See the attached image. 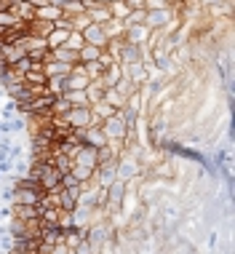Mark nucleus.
Here are the masks:
<instances>
[{"label":"nucleus","mask_w":235,"mask_h":254,"mask_svg":"<svg viewBox=\"0 0 235 254\" xmlns=\"http://www.w3.org/2000/svg\"><path fill=\"white\" fill-rule=\"evenodd\" d=\"M99 128L107 136V142H126V136H128V126H126L120 113H113L110 118L99 121Z\"/></svg>","instance_id":"f257e3e1"},{"label":"nucleus","mask_w":235,"mask_h":254,"mask_svg":"<svg viewBox=\"0 0 235 254\" xmlns=\"http://www.w3.org/2000/svg\"><path fill=\"white\" fill-rule=\"evenodd\" d=\"M67 123H70V128H86L91 126L94 121V113H91V105H75L70 107V113H67Z\"/></svg>","instance_id":"f03ea898"},{"label":"nucleus","mask_w":235,"mask_h":254,"mask_svg":"<svg viewBox=\"0 0 235 254\" xmlns=\"http://www.w3.org/2000/svg\"><path fill=\"white\" fill-rule=\"evenodd\" d=\"M166 24H171V8H144V27L147 30H163Z\"/></svg>","instance_id":"7ed1b4c3"},{"label":"nucleus","mask_w":235,"mask_h":254,"mask_svg":"<svg viewBox=\"0 0 235 254\" xmlns=\"http://www.w3.org/2000/svg\"><path fill=\"white\" fill-rule=\"evenodd\" d=\"M115 171H118V180H123V182H131L136 174H139V163H136V158H118L115 161Z\"/></svg>","instance_id":"20e7f679"},{"label":"nucleus","mask_w":235,"mask_h":254,"mask_svg":"<svg viewBox=\"0 0 235 254\" xmlns=\"http://www.w3.org/2000/svg\"><path fill=\"white\" fill-rule=\"evenodd\" d=\"M80 32H83V38H86V43L99 46V49H105V46H107V32H105V27H102V24L88 22Z\"/></svg>","instance_id":"39448f33"},{"label":"nucleus","mask_w":235,"mask_h":254,"mask_svg":"<svg viewBox=\"0 0 235 254\" xmlns=\"http://www.w3.org/2000/svg\"><path fill=\"white\" fill-rule=\"evenodd\" d=\"M72 163H80V166H88V169H96V147H91V145H80L75 147V153H72Z\"/></svg>","instance_id":"423d86ee"},{"label":"nucleus","mask_w":235,"mask_h":254,"mask_svg":"<svg viewBox=\"0 0 235 254\" xmlns=\"http://www.w3.org/2000/svg\"><path fill=\"white\" fill-rule=\"evenodd\" d=\"M126 185H128V182H123V180L110 182L107 188H105V193H107V195H105V201H107V203H113L115 209H118V206L123 203V198H126Z\"/></svg>","instance_id":"0eeeda50"},{"label":"nucleus","mask_w":235,"mask_h":254,"mask_svg":"<svg viewBox=\"0 0 235 254\" xmlns=\"http://www.w3.org/2000/svg\"><path fill=\"white\" fill-rule=\"evenodd\" d=\"M46 193L43 190H35V188H24V185H19L16 190V203H27V206H40V198Z\"/></svg>","instance_id":"6e6552de"},{"label":"nucleus","mask_w":235,"mask_h":254,"mask_svg":"<svg viewBox=\"0 0 235 254\" xmlns=\"http://www.w3.org/2000/svg\"><path fill=\"white\" fill-rule=\"evenodd\" d=\"M150 32L153 30H147L144 24H131L123 30V35H126L128 43H136V46H144V40H150Z\"/></svg>","instance_id":"1a4fd4ad"},{"label":"nucleus","mask_w":235,"mask_h":254,"mask_svg":"<svg viewBox=\"0 0 235 254\" xmlns=\"http://www.w3.org/2000/svg\"><path fill=\"white\" fill-rule=\"evenodd\" d=\"M120 78H123V64H120V62H113V64H107L105 70H102V78L99 80L105 83V88H113Z\"/></svg>","instance_id":"9d476101"},{"label":"nucleus","mask_w":235,"mask_h":254,"mask_svg":"<svg viewBox=\"0 0 235 254\" xmlns=\"http://www.w3.org/2000/svg\"><path fill=\"white\" fill-rule=\"evenodd\" d=\"M123 75H126L134 86H139V83H144V78H147V70H144L142 62H131V64H123Z\"/></svg>","instance_id":"9b49d317"},{"label":"nucleus","mask_w":235,"mask_h":254,"mask_svg":"<svg viewBox=\"0 0 235 254\" xmlns=\"http://www.w3.org/2000/svg\"><path fill=\"white\" fill-rule=\"evenodd\" d=\"M110 236H113V228H110V225H105V222H94V225H91V230H88V238H91V244H94V246L105 244Z\"/></svg>","instance_id":"f8f14e48"},{"label":"nucleus","mask_w":235,"mask_h":254,"mask_svg":"<svg viewBox=\"0 0 235 254\" xmlns=\"http://www.w3.org/2000/svg\"><path fill=\"white\" fill-rule=\"evenodd\" d=\"M48 57H51V59H59V62H64V64H78V62H80L78 51L67 49V46H59V49H51V51H48Z\"/></svg>","instance_id":"ddd939ff"},{"label":"nucleus","mask_w":235,"mask_h":254,"mask_svg":"<svg viewBox=\"0 0 235 254\" xmlns=\"http://www.w3.org/2000/svg\"><path fill=\"white\" fill-rule=\"evenodd\" d=\"M86 13H88V19H91L94 24H105V22H110V19H113L110 5H99V3H94L91 8H86Z\"/></svg>","instance_id":"4468645a"},{"label":"nucleus","mask_w":235,"mask_h":254,"mask_svg":"<svg viewBox=\"0 0 235 254\" xmlns=\"http://www.w3.org/2000/svg\"><path fill=\"white\" fill-rule=\"evenodd\" d=\"M67 35H70V27H54V30L48 32V38H46L48 49H59V46H64Z\"/></svg>","instance_id":"2eb2a0df"},{"label":"nucleus","mask_w":235,"mask_h":254,"mask_svg":"<svg viewBox=\"0 0 235 254\" xmlns=\"http://www.w3.org/2000/svg\"><path fill=\"white\" fill-rule=\"evenodd\" d=\"M91 113H94V121L99 123V121H105V118H110L113 113H118V110L110 105L107 99H99V102H91Z\"/></svg>","instance_id":"dca6fc26"},{"label":"nucleus","mask_w":235,"mask_h":254,"mask_svg":"<svg viewBox=\"0 0 235 254\" xmlns=\"http://www.w3.org/2000/svg\"><path fill=\"white\" fill-rule=\"evenodd\" d=\"M35 16H38V19H46V22H57V19H59V16H64V13H61L59 5L43 3V5H38V8H35Z\"/></svg>","instance_id":"f3484780"},{"label":"nucleus","mask_w":235,"mask_h":254,"mask_svg":"<svg viewBox=\"0 0 235 254\" xmlns=\"http://www.w3.org/2000/svg\"><path fill=\"white\" fill-rule=\"evenodd\" d=\"M86 97H88V105H91V102L105 99V83H102L99 78H96V80H88V86H86Z\"/></svg>","instance_id":"a211bd4d"},{"label":"nucleus","mask_w":235,"mask_h":254,"mask_svg":"<svg viewBox=\"0 0 235 254\" xmlns=\"http://www.w3.org/2000/svg\"><path fill=\"white\" fill-rule=\"evenodd\" d=\"M105 99H107L115 110H120L123 105H126V99H128V97H126L123 91H118V88H105Z\"/></svg>","instance_id":"6ab92c4d"},{"label":"nucleus","mask_w":235,"mask_h":254,"mask_svg":"<svg viewBox=\"0 0 235 254\" xmlns=\"http://www.w3.org/2000/svg\"><path fill=\"white\" fill-rule=\"evenodd\" d=\"M70 174L78 180L80 185L83 182H88V180H94V169H88V166H80V163H72V169H70Z\"/></svg>","instance_id":"aec40b11"},{"label":"nucleus","mask_w":235,"mask_h":254,"mask_svg":"<svg viewBox=\"0 0 235 254\" xmlns=\"http://www.w3.org/2000/svg\"><path fill=\"white\" fill-rule=\"evenodd\" d=\"M105 51V49H99V46H91V43H86L83 49L78 51V57H80V62H96L99 59V54Z\"/></svg>","instance_id":"412c9836"},{"label":"nucleus","mask_w":235,"mask_h":254,"mask_svg":"<svg viewBox=\"0 0 235 254\" xmlns=\"http://www.w3.org/2000/svg\"><path fill=\"white\" fill-rule=\"evenodd\" d=\"M64 99L70 105H88V97H86V88H72V91H64Z\"/></svg>","instance_id":"4be33fe9"},{"label":"nucleus","mask_w":235,"mask_h":254,"mask_svg":"<svg viewBox=\"0 0 235 254\" xmlns=\"http://www.w3.org/2000/svg\"><path fill=\"white\" fill-rule=\"evenodd\" d=\"M67 49H72V51H80L83 46H86V38H83V32L80 30H70V35H67Z\"/></svg>","instance_id":"5701e85b"},{"label":"nucleus","mask_w":235,"mask_h":254,"mask_svg":"<svg viewBox=\"0 0 235 254\" xmlns=\"http://www.w3.org/2000/svg\"><path fill=\"white\" fill-rule=\"evenodd\" d=\"M131 24H144V8H131L123 16V27H131Z\"/></svg>","instance_id":"b1692460"},{"label":"nucleus","mask_w":235,"mask_h":254,"mask_svg":"<svg viewBox=\"0 0 235 254\" xmlns=\"http://www.w3.org/2000/svg\"><path fill=\"white\" fill-rule=\"evenodd\" d=\"M46 88L54 94V97H57V94L64 91V78H61V75H54V78H48V80H46Z\"/></svg>","instance_id":"393cba45"},{"label":"nucleus","mask_w":235,"mask_h":254,"mask_svg":"<svg viewBox=\"0 0 235 254\" xmlns=\"http://www.w3.org/2000/svg\"><path fill=\"white\" fill-rule=\"evenodd\" d=\"M67 22H70V30H83L91 19H88V13L83 11V13H75V16H67Z\"/></svg>","instance_id":"a878e982"},{"label":"nucleus","mask_w":235,"mask_h":254,"mask_svg":"<svg viewBox=\"0 0 235 254\" xmlns=\"http://www.w3.org/2000/svg\"><path fill=\"white\" fill-rule=\"evenodd\" d=\"M46 3H54V5H59V8H61V5L67 3V0H46Z\"/></svg>","instance_id":"bb28decb"}]
</instances>
